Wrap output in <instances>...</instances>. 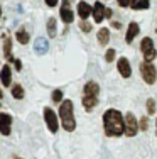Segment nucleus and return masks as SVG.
<instances>
[{"instance_id": "nucleus-1", "label": "nucleus", "mask_w": 157, "mask_h": 159, "mask_svg": "<svg viewBox=\"0 0 157 159\" xmlns=\"http://www.w3.org/2000/svg\"><path fill=\"white\" fill-rule=\"evenodd\" d=\"M103 129L108 137H120L125 134V117L117 108H108L103 113Z\"/></svg>"}, {"instance_id": "nucleus-2", "label": "nucleus", "mask_w": 157, "mask_h": 159, "mask_svg": "<svg viewBox=\"0 0 157 159\" xmlns=\"http://www.w3.org/2000/svg\"><path fill=\"white\" fill-rule=\"evenodd\" d=\"M59 120L66 132H73L76 129V119H74V108L71 100H63L59 107Z\"/></svg>"}, {"instance_id": "nucleus-3", "label": "nucleus", "mask_w": 157, "mask_h": 159, "mask_svg": "<svg viewBox=\"0 0 157 159\" xmlns=\"http://www.w3.org/2000/svg\"><path fill=\"white\" fill-rule=\"evenodd\" d=\"M98 95H100V85L96 81H88L83 88V107L86 112H91L98 105Z\"/></svg>"}, {"instance_id": "nucleus-4", "label": "nucleus", "mask_w": 157, "mask_h": 159, "mask_svg": "<svg viewBox=\"0 0 157 159\" xmlns=\"http://www.w3.org/2000/svg\"><path fill=\"white\" fill-rule=\"evenodd\" d=\"M140 75L147 85H154L155 80H157V70L152 63H145V61L142 63L140 64Z\"/></svg>"}, {"instance_id": "nucleus-5", "label": "nucleus", "mask_w": 157, "mask_h": 159, "mask_svg": "<svg viewBox=\"0 0 157 159\" xmlns=\"http://www.w3.org/2000/svg\"><path fill=\"white\" fill-rule=\"evenodd\" d=\"M139 122L140 120H137L132 112L125 113V135L127 137H133V135H137V132H139V129H140Z\"/></svg>"}, {"instance_id": "nucleus-6", "label": "nucleus", "mask_w": 157, "mask_h": 159, "mask_svg": "<svg viewBox=\"0 0 157 159\" xmlns=\"http://www.w3.org/2000/svg\"><path fill=\"white\" fill-rule=\"evenodd\" d=\"M44 120H46V125L49 129L51 134H56L59 129V120H58V115L54 113V110L49 107L44 108Z\"/></svg>"}, {"instance_id": "nucleus-7", "label": "nucleus", "mask_w": 157, "mask_h": 159, "mask_svg": "<svg viewBox=\"0 0 157 159\" xmlns=\"http://www.w3.org/2000/svg\"><path fill=\"white\" fill-rule=\"evenodd\" d=\"M12 115H9V113L2 112L0 113V132H2L3 135H10V132H12Z\"/></svg>"}, {"instance_id": "nucleus-8", "label": "nucleus", "mask_w": 157, "mask_h": 159, "mask_svg": "<svg viewBox=\"0 0 157 159\" xmlns=\"http://www.w3.org/2000/svg\"><path fill=\"white\" fill-rule=\"evenodd\" d=\"M117 70H118V73L122 75V78H130V76H132V68H130V63H129V59L123 58V56L117 59Z\"/></svg>"}, {"instance_id": "nucleus-9", "label": "nucleus", "mask_w": 157, "mask_h": 159, "mask_svg": "<svg viewBox=\"0 0 157 159\" xmlns=\"http://www.w3.org/2000/svg\"><path fill=\"white\" fill-rule=\"evenodd\" d=\"M61 19H63V22H64L66 25L71 24V22H73V19H74L73 10L69 9V0H63V7H61Z\"/></svg>"}, {"instance_id": "nucleus-10", "label": "nucleus", "mask_w": 157, "mask_h": 159, "mask_svg": "<svg viewBox=\"0 0 157 159\" xmlns=\"http://www.w3.org/2000/svg\"><path fill=\"white\" fill-rule=\"evenodd\" d=\"M3 56H5V59H9L10 63H15V59H14L12 56V39H10L9 34H3Z\"/></svg>"}, {"instance_id": "nucleus-11", "label": "nucleus", "mask_w": 157, "mask_h": 159, "mask_svg": "<svg viewBox=\"0 0 157 159\" xmlns=\"http://www.w3.org/2000/svg\"><path fill=\"white\" fill-rule=\"evenodd\" d=\"M78 16L81 20H86L89 16H93V7L88 5L86 2H80L78 3Z\"/></svg>"}, {"instance_id": "nucleus-12", "label": "nucleus", "mask_w": 157, "mask_h": 159, "mask_svg": "<svg viewBox=\"0 0 157 159\" xmlns=\"http://www.w3.org/2000/svg\"><path fill=\"white\" fill-rule=\"evenodd\" d=\"M105 12H107V9H105V5L102 2H96L95 5H93V19H95L96 24H100L105 19Z\"/></svg>"}, {"instance_id": "nucleus-13", "label": "nucleus", "mask_w": 157, "mask_h": 159, "mask_svg": "<svg viewBox=\"0 0 157 159\" xmlns=\"http://www.w3.org/2000/svg\"><path fill=\"white\" fill-rule=\"evenodd\" d=\"M0 80H2L3 86H10V80H12V70L9 64H3L2 71H0Z\"/></svg>"}, {"instance_id": "nucleus-14", "label": "nucleus", "mask_w": 157, "mask_h": 159, "mask_svg": "<svg viewBox=\"0 0 157 159\" xmlns=\"http://www.w3.org/2000/svg\"><path fill=\"white\" fill-rule=\"evenodd\" d=\"M139 32H140L139 24H137V22H130V24H129V31H127V36H125V41L130 44L133 39H135V36H137Z\"/></svg>"}, {"instance_id": "nucleus-15", "label": "nucleus", "mask_w": 157, "mask_h": 159, "mask_svg": "<svg viewBox=\"0 0 157 159\" xmlns=\"http://www.w3.org/2000/svg\"><path fill=\"white\" fill-rule=\"evenodd\" d=\"M34 49H36V52H39V54L47 52V49H49L47 39H44V37H37V39H36V44H34Z\"/></svg>"}, {"instance_id": "nucleus-16", "label": "nucleus", "mask_w": 157, "mask_h": 159, "mask_svg": "<svg viewBox=\"0 0 157 159\" xmlns=\"http://www.w3.org/2000/svg\"><path fill=\"white\" fill-rule=\"evenodd\" d=\"M96 37H98V43L102 44V46H107L108 41H110V31H108L107 27H102L96 34Z\"/></svg>"}, {"instance_id": "nucleus-17", "label": "nucleus", "mask_w": 157, "mask_h": 159, "mask_svg": "<svg viewBox=\"0 0 157 159\" xmlns=\"http://www.w3.org/2000/svg\"><path fill=\"white\" fill-rule=\"evenodd\" d=\"M150 7V2L149 0H132L130 2V9L132 10H144Z\"/></svg>"}, {"instance_id": "nucleus-18", "label": "nucleus", "mask_w": 157, "mask_h": 159, "mask_svg": "<svg viewBox=\"0 0 157 159\" xmlns=\"http://www.w3.org/2000/svg\"><path fill=\"white\" fill-rule=\"evenodd\" d=\"M15 39H17L20 44H27V43H29V39H31V37H29V32L25 31V27H20V29L15 32Z\"/></svg>"}, {"instance_id": "nucleus-19", "label": "nucleus", "mask_w": 157, "mask_h": 159, "mask_svg": "<svg viewBox=\"0 0 157 159\" xmlns=\"http://www.w3.org/2000/svg\"><path fill=\"white\" fill-rule=\"evenodd\" d=\"M150 49H154V41H152L150 37H144L142 43H140V51L147 52V51H150Z\"/></svg>"}, {"instance_id": "nucleus-20", "label": "nucleus", "mask_w": 157, "mask_h": 159, "mask_svg": "<svg viewBox=\"0 0 157 159\" xmlns=\"http://www.w3.org/2000/svg\"><path fill=\"white\" fill-rule=\"evenodd\" d=\"M10 93H12V97L17 98V100H22V98H24V88H22V85H14Z\"/></svg>"}, {"instance_id": "nucleus-21", "label": "nucleus", "mask_w": 157, "mask_h": 159, "mask_svg": "<svg viewBox=\"0 0 157 159\" xmlns=\"http://www.w3.org/2000/svg\"><path fill=\"white\" fill-rule=\"evenodd\" d=\"M47 34H49V37L56 36V19L54 17L47 19Z\"/></svg>"}, {"instance_id": "nucleus-22", "label": "nucleus", "mask_w": 157, "mask_h": 159, "mask_svg": "<svg viewBox=\"0 0 157 159\" xmlns=\"http://www.w3.org/2000/svg\"><path fill=\"white\" fill-rule=\"evenodd\" d=\"M145 108H147L149 115H154V113H155V100H154V98H149L147 103H145Z\"/></svg>"}, {"instance_id": "nucleus-23", "label": "nucleus", "mask_w": 157, "mask_h": 159, "mask_svg": "<svg viewBox=\"0 0 157 159\" xmlns=\"http://www.w3.org/2000/svg\"><path fill=\"white\" fill-rule=\"evenodd\" d=\"M155 56H157V51H155V49H150V51L144 52V61L145 63H152L155 59Z\"/></svg>"}, {"instance_id": "nucleus-24", "label": "nucleus", "mask_w": 157, "mask_h": 159, "mask_svg": "<svg viewBox=\"0 0 157 159\" xmlns=\"http://www.w3.org/2000/svg\"><path fill=\"white\" fill-rule=\"evenodd\" d=\"M51 98H52V102H56V103H63V90H54Z\"/></svg>"}, {"instance_id": "nucleus-25", "label": "nucleus", "mask_w": 157, "mask_h": 159, "mask_svg": "<svg viewBox=\"0 0 157 159\" xmlns=\"http://www.w3.org/2000/svg\"><path fill=\"white\" fill-rule=\"evenodd\" d=\"M115 56H117V51H115V49H108V51L107 52H105V59H107V61L108 63H111V61H113V59H115Z\"/></svg>"}, {"instance_id": "nucleus-26", "label": "nucleus", "mask_w": 157, "mask_h": 159, "mask_svg": "<svg viewBox=\"0 0 157 159\" xmlns=\"http://www.w3.org/2000/svg\"><path fill=\"white\" fill-rule=\"evenodd\" d=\"M140 130H144V132L149 130V119L147 117H142L140 119Z\"/></svg>"}, {"instance_id": "nucleus-27", "label": "nucleus", "mask_w": 157, "mask_h": 159, "mask_svg": "<svg viewBox=\"0 0 157 159\" xmlns=\"http://www.w3.org/2000/svg\"><path fill=\"white\" fill-rule=\"evenodd\" d=\"M80 29L83 32H89V31H91V24L86 22V20H83V22H80Z\"/></svg>"}, {"instance_id": "nucleus-28", "label": "nucleus", "mask_w": 157, "mask_h": 159, "mask_svg": "<svg viewBox=\"0 0 157 159\" xmlns=\"http://www.w3.org/2000/svg\"><path fill=\"white\" fill-rule=\"evenodd\" d=\"M130 2H132V0H117V3L122 7V9H125V7H130Z\"/></svg>"}, {"instance_id": "nucleus-29", "label": "nucleus", "mask_w": 157, "mask_h": 159, "mask_svg": "<svg viewBox=\"0 0 157 159\" xmlns=\"http://www.w3.org/2000/svg\"><path fill=\"white\" fill-rule=\"evenodd\" d=\"M14 64H15V71H22V61H20V59H15V63H14Z\"/></svg>"}, {"instance_id": "nucleus-30", "label": "nucleus", "mask_w": 157, "mask_h": 159, "mask_svg": "<svg viewBox=\"0 0 157 159\" xmlns=\"http://www.w3.org/2000/svg\"><path fill=\"white\" fill-rule=\"evenodd\" d=\"M46 5L47 7H56L58 5V0H46Z\"/></svg>"}, {"instance_id": "nucleus-31", "label": "nucleus", "mask_w": 157, "mask_h": 159, "mask_svg": "<svg viewBox=\"0 0 157 159\" xmlns=\"http://www.w3.org/2000/svg\"><path fill=\"white\" fill-rule=\"evenodd\" d=\"M105 17H107V19L111 17V10H110V9H107V12H105Z\"/></svg>"}, {"instance_id": "nucleus-32", "label": "nucleus", "mask_w": 157, "mask_h": 159, "mask_svg": "<svg viewBox=\"0 0 157 159\" xmlns=\"http://www.w3.org/2000/svg\"><path fill=\"white\" fill-rule=\"evenodd\" d=\"M111 25H113V27H115V29H120V27H122V25H120V24H118V22H113V24H111Z\"/></svg>"}, {"instance_id": "nucleus-33", "label": "nucleus", "mask_w": 157, "mask_h": 159, "mask_svg": "<svg viewBox=\"0 0 157 159\" xmlns=\"http://www.w3.org/2000/svg\"><path fill=\"white\" fill-rule=\"evenodd\" d=\"M155 132H157V119H155Z\"/></svg>"}, {"instance_id": "nucleus-34", "label": "nucleus", "mask_w": 157, "mask_h": 159, "mask_svg": "<svg viewBox=\"0 0 157 159\" xmlns=\"http://www.w3.org/2000/svg\"><path fill=\"white\" fill-rule=\"evenodd\" d=\"M19 159H20V157H19Z\"/></svg>"}]
</instances>
